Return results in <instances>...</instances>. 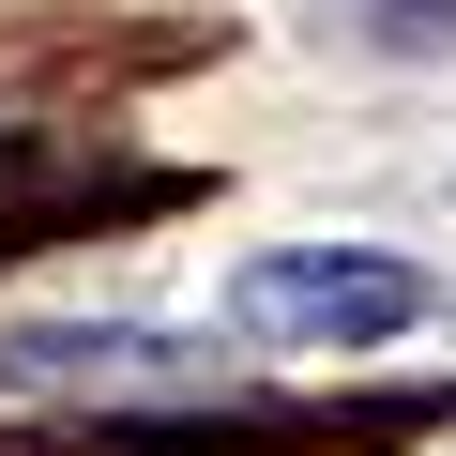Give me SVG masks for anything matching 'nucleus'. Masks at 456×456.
Here are the masks:
<instances>
[{
    "mask_svg": "<svg viewBox=\"0 0 456 456\" xmlns=\"http://www.w3.org/2000/svg\"><path fill=\"white\" fill-rule=\"evenodd\" d=\"M0 395H46V411H228V365L198 335H152V320H16L0 335Z\"/></svg>",
    "mask_w": 456,
    "mask_h": 456,
    "instance_id": "f257e3e1",
    "label": "nucleus"
},
{
    "mask_svg": "<svg viewBox=\"0 0 456 456\" xmlns=\"http://www.w3.org/2000/svg\"><path fill=\"white\" fill-rule=\"evenodd\" d=\"M426 305L441 289L411 259H380V244H259L244 274H228V320H244L259 350H380Z\"/></svg>",
    "mask_w": 456,
    "mask_h": 456,
    "instance_id": "f03ea898",
    "label": "nucleus"
},
{
    "mask_svg": "<svg viewBox=\"0 0 456 456\" xmlns=\"http://www.w3.org/2000/svg\"><path fill=\"white\" fill-rule=\"evenodd\" d=\"M380 46H456V0H365Z\"/></svg>",
    "mask_w": 456,
    "mask_h": 456,
    "instance_id": "7ed1b4c3",
    "label": "nucleus"
}]
</instances>
